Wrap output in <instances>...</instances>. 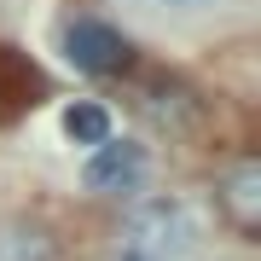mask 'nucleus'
I'll return each mask as SVG.
<instances>
[{
  "label": "nucleus",
  "instance_id": "obj_1",
  "mask_svg": "<svg viewBox=\"0 0 261 261\" xmlns=\"http://www.w3.org/2000/svg\"><path fill=\"white\" fill-rule=\"evenodd\" d=\"M116 250L122 261H180L186 250H197V221L180 197H145L122 215Z\"/></svg>",
  "mask_w": 261,
  "mask_h": 261
},
{
  "label": "nucleus",
  "instance_id": "obj_2",
  "mask_svg": "<svg viewBox=\"0 0 261 261\" xmlns=\"http://www.w3.org/2000/svg\"><path fill=\"white\" fill-rule=\"evenodd\" d=\"M145 174H151V157L140 140H105V145H93V157L82 168L87 192H99V197H134L145 186Z\"/></svg>",
  "mask_w": 261,
  "mask_h": 261
},
{
  "label": "nucleus",
  "instance_id": "obj_3",
  "mask_svg": "<svg viewBox=\"0 0 261 261\" xmlns=\"http://www.w3.org/2000/svg\"><path fill=\"white\" fill-rule=\"evenodd\" d=\"M64 58H70L82 75H122L128 58H134V47H128L122 29L99 23V18H75V23L64 29Z\"/></svg>",
  "mask_w": 261,
  "mask_h": 261
},
{
  "label": "nucleus",
  "instance_id": "obj_4",
  "mask_svg": "<svg viewBox=\"0 0 261 261\" xmlns=\"http://www.w3.org/2000/svg\"><path fill=\"white\" fill-rule=\"evenodd\" d=\"M221 209H226V221H232L244 238L261 232V168L255 163H238L232 174L221 180Z\"/></svg>",
  "mask_w": 261,
  "mask_h": 261
},
{
  "label": "nucleus",
  "instance_id": "obj_5",
  "mask_svg": "<svg viewBox=\"0 0 261 261\" xmlns=\"http://www.w3.org/2000/svg\"><path fill=\"white\" fill-rule=\"evenodd\" d=\"M0 261H58V238L47 232L41 221H0Z\"/></svg>",
  "mask_w": 261,
  "mask_h": 261
},
{
  "label": "nucleus",
  "instance_id": "obj_6",
  "mask_svg": "<svg viewBox=\"0 0 261 261\" xmlns=\"http://www.w3.org/2000/svg\"><path fill=\"white\" fill-rule=\"evenodd\" d=\"M145 111L157 116L163 128L180 134V128H192V122H197V99H192L180 82H151V87H145Z\"/></svg>",
  "mask_w": 261,
  "mask_h": 261
},
{
  "label": "nucleus",
  "instance_id": "obj_7",
  "mask_svg": "<svg viewBox=\"0 0 261 261\" xmlns=\"http://www.w3.org/2000/svg\"><path fill=\"white\" fill-rule=\"evenodd\" d=\"M64 134H70L75 145H87V151H93V145H105V140H111V116H105V105L75 99L70 111H64Z\"/></svg>",
  "mask_w": 261,
  "mask_h": 261
},
{
  "label": "nucleus",
  "instance_id": "obj_8",
  "mask_svg": "<svg viewBox=\"0 0 261 261\" xmlns=\"http://www.w3.org/2000/svg\"><path fill=\"white\" fill-rule=\"evenodd\" d=\"M157 6H209V0H157Z\"/></svg>",
  "mask_w": 261,
  "mask_h": 261
}]
</instances>
